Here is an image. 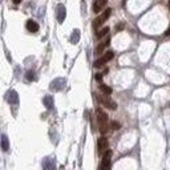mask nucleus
<instances>
[{
    "mask_svg": "<svg viewBox=\"0 0 170 170\" xmlns=\"http://www.w3.org/2000/svg\"><path fill=\"white\" fill-rule=\"evenodd\" d=\"M94 77H96L97 81H101V80H102V74H101V73H97L96 76H94Z\"/></svg>",
    "mask_w": 170,
    "mask_h": 170,
    "instance_id": "obj_22",
    "label": "nucleus"
},
{
    "mask_svg": "<svg viewBox=\"0 0 170 170\" xmlns=\"http://www.w3.org/2000/svg\"><path fill=\"white\" fill-rule=\"evenodd\" d=\"M110 158H112V150H106L102 155L100 170H110Z\"/></svg>",
    "mask_w": 170,
    "mask_h": 170,
    "instance_id": "obj_3",
    "label": "nucleus"
},
{
    "mask_svg": "<svg viewBox=\"0 0 170 170\" xmlns=\"http://www.w3.org/2000/svg\"><path fill=\"white\" fill-rule=\"evenodd\" d=\"M44 105H45L46 109H52L53 108V97L52 96H45L44 97V100H42Z\"/></svg>",
    "mask_w": 170,
    "mask_h": 170,
    "instance_id": "obj_14",
    "label": "nucleus"
},
{
    "mask_svg": "<svg viewBox=\"0 0 170 170\" xmlns=\"http://www.w3.org/2000/svg\"><path fill=\"white\" fill-rule=\"evenodd\" d=\"M7 101L9 102V104H17L19 102V96H17V93L15 92V90H9V92L7 93Z\"/></svg>",
    "mask_w": 170,
    "mask_h": 170,
    "instance_id": "obj_8",
    "label": "nucleus"
},
{
    "mask_svg": "<svg viewBox=\"0 0 170 170\" xmlns=\"http://www.w3.org/2000/svg\"><path fill=\"white\" fill-rule=\"evenodd\" d=\"M124 27H125L124 24H122V23H120V24H118V25H116V29H117V31H122V29H124Z\"/></svg>",
    "mask_w": 170,
    "mask_h": 170,
    "instance_id": "obj_21",
    "label": "nucleus"
},
{
    "mask_svg": "<svg viewBox=\"0 0 170 170\" xmlns=\"http://www.w3.org/2000/svg\"><path fill=\"white\" fill-rule=\"evenodd\" d=\"M64 86H65V78H56V80H53L49 85V88L52 89V90H54V92L61 90Z\"/></svg>",
    "mask_w": 170,
    "mask_h": 170,
    "instance_id": "obj_5",
    "label": "nucleus"
},
{
    "mask_svg": "<svg viewBox=\"0 0 170 170\" xmlns=\"http://www.w3.org/2000/svg\"><path fill=\"white\" fill-rule=\"evenodd\" d=\"M106 3H108V0H96L93 3V11L96 13H98L100 11H102V8L106 5Z\"/></svg>",
    "mask_w": 170,
    "mask_h": 170,
    "instance_id": "obj_9",
    "label": "nucleus"
},
{
    "mask_svg": "<svg viewBox=\"0 0 170 170\" xmlns=\"http://www.w3.org/2000/svg\"><path fill=\"white\" fill-rule=\"evenodd\" d=\"M100 90L104 93V94H106V96H109V94L112 93V88H110V86H108V85H104V84L100 85Z\"/></svg>",
    "mask_w": 170,
    "mask_h": 170,
    "instance_id": "obj_18",
    "label": "nucleus"
},
{
    "mask_svg": "<svg viewBox=\"0 0 170 170\" xmlns=\"http://www.w3.org/2000/svg\"><path fill=\"white\" fill-rule=\"evenodd\" d=\"M108 32H109V27H104L102 29H100V31L97 32V39H102L104 36L108 35Z\"/></svg>",
    "mask_w": 170,
    "mask_h": 170,
    "instance_id": "obj_17",
    "label": "nucleus"
},
{
    "mask_svg": "<svg viewBox=\"0 0 170 170\" xmlns=\"http://www.w3.org/2000/svg\"><path fill=\"white\" fill-rule=\"evenodd\" d=\"M12 1H13V3H15V4H19V3H21V0H12Z\"/></svg>",
    "mask_w": 170,
    "mask_h": 170,
    "instance_id": "obj_23",
    "label": "nucleus"
},
{
    "mask_svg": "<svg viewBox=\"0 0 170 170\" xmlns=\"http://www.w3.org/2000/svg\"><path fill=\"white\" fill-rule=\"evenodd\" d=\"M1 149L4 151H7L9 149V142H8V137L5 134L1 135Z\"/></svg>",
    "mask_w": 170,
    "mask_h": 170,
    "instance_id": "obj_15",
    "label": "nucleus"
},
{
    "mask_svg": "<svg viewBox=\"0 0 170 170\" xmlns=\"http://www.w3.org/2000/svg\"><path fill=\"white\" fill-rule=\"evenodd\" d=\"M98 100H100V102L104 105L105 108L112 109V110H116V109H117V104L113 100H110L109 97H104V96H102V97H98Z\"/></svg>",
    "mask_w": 170,
    "mask_h": 170,
    "instance_id": "obj_6",
    "label": "nucleus"
},
{
    "mask_svg": "<svg viewBox=\"0 0 170 170\" xmlns=\"http://www.w3.org/2000/svg\"><path fill=\"white\" fill-rule=\"evenodd\" d=\"M25 27H27V29L29 32H32V33H35V32L39 31V24L36 23L35 20H28L27 23H25Z\"/></svg>",
    "mask_w": 170,
    "mask_h": 170,
    "instance_id": "obj_11",
    "label": "nucleus"
},
{
    "mask_svg": "<svg viewBox=\"0 0 170 170\" xmlns=\"http://www.w3.org/2000/svg\"><path fill=\"white\" fill-rule=\"evenodd\" d=\"M113 56H114V53H113L112 50H108V52H106V53H105L104 56L101 57V60H102V61H104L105 64H106V62H108V61H110V60H112V58H113Z\"/></svg>",
    "mask_w": 170,
    "mask_h": 170,
    "instance_id": "obj_16",
    "label": "nucleus"
},
{
    "mask_svg": "<svg viewBox=\"0 0 170 170\" xmlns=\"http://www.w3.org/2000/svg\"><path fill=\"white\" fill-rule=\"evenodd\" d=\"M108 145H109V142L105 137H100L98 141H97V149H98L100 153H104V151L108 150Z\"/></svg>",
    "mask_w": 170,
    "mask_h": 170,
    "instance_id": "obj_7",
    "label": "nucleus"
},
{
    "mask_svg": "<svg viewBox=\"0 0 170 170\" xmlns=\"http://www.w3.org/2000/svg\"><path fill=\"white\" fill-rule=\"evenodd\" d=\"M27 80H28V81L35 80V73H33L32 70H28V72H27Z\"/></svg>",
    "mask_w": 170,
    "mask_h": 170,
    "instance_id": "obj_19",
    "label": "nucleus"
},
{
    "mask_svg": "<svg viewBox=\"0 0 170 170\" xmlns=\"http://www.w3.org/2000/svg\"><path fill=\"white\" fill-rule=\"evenodd\" d=\"M65 16H66V9H65V7H64V4H58L57 8H56V17H57L58 23L60 24L64 23Z\"/></svg>",
    "mask_w": 170,
    "mask_h": 170,
    "instance_id": "obj_4",
    "label": "nucleus"
},
{
    "mask_svg": "<svg viewBox=\"0 0 170 170\" xmlns=\"http://www.w3.org/2000/svg\"><path fill=\"white\" fill-rule=\"evenodd\" d=\"M109 42H110V39H109V37H106V39H105L102 42H100V44H98V46L96 48V54H101V53H102L105 48L109 45Z\"/></svg>",
    "mask_w": 170,
    "mask_h": 170,
    "instance_id": "obj_12",
    "label": "nucleus"
},
{
    "mask_svg": "<svg viewBox=\"0 0 170 170\" xmlns=\"http://www.w3.org/2000/svg\"><path fill=\"white\" fill-rule=\"evenodd\" d=\"M42 167H44V170H56L54 159H52V158H45L44 161H42Z\"/></svg>",
    "mask_w": 170,
    "mask_h": 170,
    "instance_id": "obj_10",
    "label": "nucleus"
},
{
    "mask_svg": "<svg viewBox=\"0 0 170 170\" xmlns=\"http://www.w3.org/2000/svg\"><path fill=\"white\" fill-rule=\"evenodd\" d=\"M110 13H112V9H110V8H106V9L104 11V13H102L101 16H98V17H96V20L93 21V28H94V29H98V28H100L101 25L109 19Z\"/></svg>",
    "mask_w": 170,
    "mask_h": 170,
    "instance_id": "obj_2",
    "label": "nucleus"
},
{
    "mask_svg": "<svg viewBox=\"0 0 170 170\" xmlns=\"http://www.w3.org/2000/svg\"><path fill=\"white\" fill-rule=\"evenodd\" d=\"M169 9H170V0H169Z\"/></svg>",
    "mask_w": 170,
    "mask_h": 170,
    "instance_id": "obj_24",
    "label": "nucleus"
},
{
    "mask_svg": "<svg viewBox=\"0 0 170 170\" xmlns=\"http://www.w3.org/2000/svg\"><path fill=\"white\" fill-rule=\"evenodd\" d=\"M78 40H80V31H78V29H74V31L72 32V35H70L69 41L72 42V44H77Z\"/></svg>",
    "mask_w": 170,
    "mask_h": 170,
    "instance_id": "obj_13",
    "label": "nucleus"
},
{
    "mask_svg": "<svg viewBox=\"0 0 170 170\" xmlns=\"http://www.w3.org/2000/svg\"><path fill=\"white\" fill-rule=\"evenodd\" d=\"M97 122H98V126H100V131L102 134L108 133L109 130V118H108V114L102 110V109H97Z\"/></svg>",
    "mask_w": 170,
    "mask_h": 170,
    "instance_id": "obj_1",
    "label": "nucleus"
},
{
    "mask_svg": "<svg viewBox=\"0 0 170 170\" xmlns=\"http://www.w3.org/2000/svg\"><path fill=\"white\" fill-rule=\"evenodd\" d=\"M120 126H121V125L118 124L117 121H113L112 124H110V127H112L113 130H117V129H120Z\"/></svg>",
    "mask_w": 170,
    "mask_h": 170,
    "instance_id": "obj_20",
    "label": "nucleus"
}]
</instances>
